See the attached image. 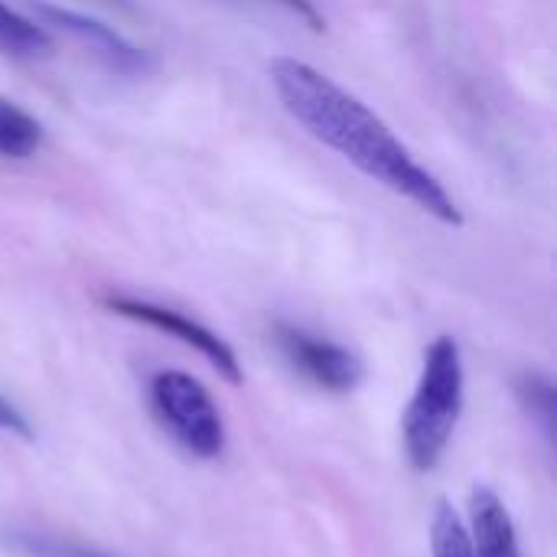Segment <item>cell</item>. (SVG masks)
I'll use <instances>...</instances> for the list:
<instances>
[{"mask_svg":"<svg viewBox=\"0 0 557 557\" xmlns=\"http://www.w3.org/2000/svg\"><path fill=\"white\" fill-rule=\"evenodd\" d=\"M271 85L284 111L320 144L349 160L379 186L405 196L444 225H463V212L447 186L395 137V131L356 95L313 65L281 55L271 62Z\"/></svg>","mask_w":557,"mask_h":557,"instance_id":"6da1fadb","label":"cell"},{"mask_svg":"<svg viewBox=\"0 0 557 557\" xmlns=\"http://www.w3.org/2000/svg\"><path fill=\"white\" fill-rule=\"evenodd\" d=\"M463 392L467 375L460 346L454 336H437L424 352L421 379L401 421L405 454L414 470H434L441 463L463 414Z\"/></svg>","mask_w":557,"mask_h":557,"instance_id":"7a4b0ae2","label":"cell"},{"mask_svg":"<svg viewBox=\"0 0 557 557\" xmlns=\"http://www.w3.org/2000/svg\"><path fill=\"white\" fill-rule=\"evenodd\" d=\"M160 428L196 460H219L225 450V421L209 388L189 372H157L147 388Z\"/></svg>","mask_w":557,"mask_h":557,"instance_id":"3957f363","label":"cell"},{"mask_svg":"<svg viewBox=\"0 0 557 557\" xmlns=\"http://www.w3.org/2000/svg\"><path fill=\"white\" fill-rule=\"evenodd\" d=\"M33 20L49 33V29H59L65 33L69 39H75L78 46H85L88 52H95V59H101L111 72L117 75H131V78H144L153 72V55L140 46H134L127 36H121L114 26L82 13V10H72V7H62V3H49V0H26Z\"/></svg>","mask_w":557,"mask_h":557,"instance_id":"277c9868","label":"cell"},{"mask_svg":"<svg viewBox=\"0 0 557 557\" xmlns=\"http://www.w3.org/2000/svg\"><path fill=\"white\" fill-rule=\"evenodd\" d=\"M274 343H277L284 362L323 392L346 395V392L359 388V382L366 379V366L349 346L317 336L304 326L277 323Z\"/></svg>","mask_w":557,"mask_h":557,"instance_id":"5b68a950","label":"cell"},{"mask_svg":"<svg viewBox=\"0 0 557 557\" xmlns=\"http://www.w3.org/2000/svg\"><path fill=\"white\" fill-rule=\"evenodd\" d=\"M104 307L131 323H140V326H150L157 333H166L173 336L176 343L189 346L193 352H199L222 379H228L232 385L242 382V362L235 356V349L219 336L212 333L206 323L173 310V307H163V304H153V300H140V297H124V294H114L104 300Z\"/></svg>","mask_w":557,"mask_h":557,"instance_id":"8992f818","label":"cell"},{"mask_svg":"<svg viewBox=\"0 0 557 557\" xmlns=\"http://www.w3.org/2000/svg\"><path fill=\"white\" fill-rule=\"evenodd\" d=\"M470 539L476 557H522L516 522L506 503L490 486H473L470 493Z\"/></svg>","mask_w":557,"mask_h":557,"instance_id":"52a82bcc","label":"cell"},{"mask_svg":"<svg viewBox=\"0 0 557 557\" xmlns=\"http://www.w3.org/2000/svg\"><path fill=\"white\" fill-rule=\"evenodd\" d=\"M0 52L13 59H36L52 52V36L33 16L0 0Z\"/></svg>","mask_w":557,"mask_h":557,"instance_id":"ba28073f","label":"cell"},{"mask_svg":"<svg viewBox=\"0 0 557 557\" xmlns=\"http://www.w3.org/2000/svg\"><path fill=\"white\" fill-rule=\"evenodd\" d=\"M0 545L20 557H121L104 552V548L75 542V539H59V535L29 532V529H10V532H3L0 535Z\"/></svg>","mask_w":557,"mask_h":557,"instance_id":"9c48e42d","label":"cell"},{"mask_svg":"<svg viewBox=\"0 0 557 557\" xmlns=\"http://www.w3.org/2000/svg\"><path fill=\"white\" fill-rule=\"evenodd\" d=\"M42 147V124L20 104L0 98V157L29 160Z\"/></svg>","mask_w":557,"mask_h":557,"instance_id":"30bf717a","label":"cell"},{"mask_svg":"<svg viewBox=\"0 0 557 557\" xmlns=\"http://www.w3.org/2000/svg\"><path fill=\"white\" fill-rule=\"evenodd\" d=\"M516 395H519V405L525 408V414L532 418V424L542 431V437L548 444H555L557 392L555 385H552V379L542 375V372H525L516 382Z\"/></svg>","mask_w":557,"mask_h":557,"instance_id":"8fae6325","label":"cell"},{"mask_svg":"<svg viewBox=\"0 0 557 557\" xmlns=\"http://www.w3.org/2000/svg\"><path fill=\"white\" fill-rule=\"evenodd\" d=\"M431 557H476L467 522L450 503H437L431 519Z\"/></svg>","mask_w":557,"mask_h":557,"instance_id":"7c38bea8","label":"cell"},{"mask_svg":"<svg viewBox=\"0 0 557 557\" xmlns=\"http://www.w3.org/2000/svg\"><path fill=\"white\" fill-rule=\"evenodd\" d=\"M0 434H10V437H23V441H33V424L26 421V414L0 395Z\"/></svg>","mask_w":557,"mask_h":557,"instance_id":"4fadbf2b","label":"cell"},{"mask_svg":"<svg viewBox=\"0 0 557 557\" xmlns=\"http://www.w3.org/2000/svg\"><path fill=\"white\" fill-rule=\"evenodd\" d=\"M281 3H284L290 13H297V20H304V23H307L310 29H317V33L326 26V20H323L320 10L313 7V0H281Z\"/></svg>","mask_w":557,"mask_h":557,"instance_id":"5bb4252c","label":"cell"},{"mask_svg":"<svg viewBox=\"0 0 557 557\" xmlns=\"http://www.w3.org/2000/svg\"><path fill=\"white\" fill-rule=\"evenodd\" d=\"M101 3H117V7H124L127 0H101Z\"/></svg>","mask_w":557,"mask_h":557,"instance_id":"9a60e30c","label":"cell"}]
</instances>
